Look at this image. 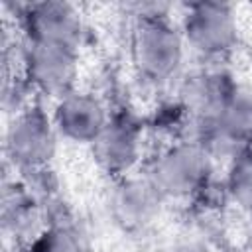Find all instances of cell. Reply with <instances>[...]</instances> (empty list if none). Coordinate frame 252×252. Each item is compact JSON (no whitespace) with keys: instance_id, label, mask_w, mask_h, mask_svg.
Listing matches in <instances>:
<instances>
[{"instance_id":"obj_1","label":"cell","mask_w":252,"mask_h":252,"mask_svg":"<svg viewBox=\"0 0 252 252\" xmlns=\"http://www.w3.org/2000/svg\"><path fill=\"white\" fill-rule=\"evenodd\" d=\"M128 51L136 77L152 87L179 81L189 53L179 24L171 16L134 18Z\"/></svg>"},{"instance_id":"obj_2","label":"cell","mask_w":252,"mask_h":252,"mask_svg":"<svg viewBox=\"0 0 252 252\" xmlns=\"http://www.w3.org/2000/svg\"><path fill=\"white\" fill-rule=\"evenodd\" d=\"M217 161L209 152L185 138L165 142L148 161L142 173L165 199V203L175 201H195L199 193L215 179Z\"/></svg>"},{"instance_id":"obj_3","label":"cell","mask_w":252,"mask_h":252,"mask_svg":"<svg viewBox=\"0 0 252 252\" xmlns=\"http://www.w3.org/2000/svg\"><path fill=\"white\" fill-rule=\"evenodd\" d=\"M187 51L197 55L203 63H220L238 43V16L232 4L203 0L183 6L179 18Z\"/></svg>"},{"instance_id":"obj_4","label":"cell","mask_w":252,"mask_h":252,"mask_svg":"<svg viewBox=\"0 0 252 252\" xmlns=\"http://www.w3.org/2000/svg\"><path fill=\"white\" fill-rule=\"evenodd\" d=\"M49 110L41 102L8 118L4 128V158L14 175L49 167L59 144Z\"/></svg>"},{"instance_id":"obj_5","label":"cell","mask_w":252,"mask_h":252,"mask_svg":"<svg viewBox=\"0 0 252 252\" xmlns=\"http://www.w3.org/2000/svg\"><path fill=\"white\" fill-rule=\"evenodd\" d=\"M79 49L32 41L22 35L20 71L33 87L35 94L55 102L77 89L79 79Z\"/></svg>"},{"instance_id":"obj_6","label":"cell","mask_w":252,"mask_h":252,"mask_svg":"<svg viewBox=\"0 0 252 252\" xmlns=\"http://www.w3.org/2000/svg\"><path fill=\"white\" fill-rule=\"evenodd\" d=\"M104 207L110 222L128 234H144L152 230L161 217L165 199L150 183L144 173H130L112 179Z\"/></svg>"},{"instance_id":"obj_7","label":"cell","mask_w":252,"mask_h":252,"mask_svg":"<svg viewBox=\"0 0 252 252\" xmlns=\"http://www.w3.org/2000/svg\"><path fill=\"white\" fill-rule=\"evenodd\" d=\"M144 124L128 110H112L110 120L91 144L96 165L110 177L136 173L144 161Z\"/></svg>"},{"instance_id":"obj_8","label":"cell","mask_w":252,"mask_h":252,"mask_svg":"<svg viewBox=\"0 0 252 252\" xmlns=\"http://www.w3.org/2000/svg\"><path fill=\"white\" fill-rule=\"evenodd\" d=\"M18 32L32 41L65 45L81 51L85 22L81 10L71 2L43 0L16 6Z\"/></svg>"},{"instance_id":"obj_9","label":"cell","mask_w":252,"mask_h":252,"mask_svg":"<svg viewBox=\"0 0 252 252\" xmlns=\"http://www.w3.org/2000/svg\"><path fill=\"white\" fill-rule=\"evenodd\" d=\"M53 203H43L33 197L16 175L10 183H4L2 234L6 242L12 244V250H28L43 234L51 222Z\"/></svg>"},{"instance_id":"obj_10","label":"cell","mask_w":252,"mask_h":252,"mask_svg":"<svg viewBox=\"0 0 252 252\" xmlns=\"http://www.w3.org/2000/svg\"><path fill=\"white\" fill-rule=\"evenodd\" d=\"M49 114L61 140L91 146L110 120L112 110L96 93L75 89L51 102Z\"/></svg>"},{"instance_id":"obj_11","label":"cell","mask_w":252,"mask_h":252,"mask_svg":"<svg viewBox=\"0 0 252 252\" xmlns=\"http://www.w3.org/2000/svg\"><path fill=\"white\" fill-rule=\"evenodd\" d=\"M236 81L220 63H203L201 67L185 73L177 81L175 98L193 122L215 118Z\"/></svg>"},{"instance_id":"obj_12","label":"cell","mask_w":252,"mask_h":252,"mask_svg":"<svg viewBox=\"0 0 252 252\" xmlns=\"http://www.w3.org/2000/svg\"><path fill=\"white\" fill-rule=\"evenodd\" d=\"M28 252H91V242L79 220L59 211Z\"/></svg>"},{"instance_id":"obj_13","label":"cell","mask_w":252,"mask_h":252,"mask_svg":"<svg viewBox=\"0 0 252 252\" xmlns=\"http://www.w3.org/2000/svg\"><path fill=\"white\" fill-rule=\"evenodd\" d=\"M224 167L222 183L228 203L252 217V146L236 154Z\"/></svg>"},{"instance_id":"obj_14","label":"cell","mask_w":252,"mask_h":252,"mask_svg":"<svg viewBox=\"0 0 252 252\" xmlns=\"http://www.w3.org/2000/svg\"><path fill=\"white\" fill-rule=\"evenodd\" d=\"M41 102L35 94L30 81L22 75V71H8L4 73V85H2V108L8 118L28 110L30 106Z\"/></svg>"},{"instance_id":"obj_15","label":"cell","mask_w":252,"mask_h":252,"mask_svg":"<svg viewBox=\"0 0 252 252\" xmlns=\"http://www.w3.org/2000/svg\"><path fill=\"white\" fill-rule=\"evenodd\" d=\"M167 252H211V242L201 228H185L175 234Z\"/></svg>"},{"instance_id":"obj_16","label":"cell","mask_w":252,"mask_h":252,"mask_svg":"<svg viewBox=\"0 0 252 252\" xmlns=\"http://www.w3.org/2000/svg\"><path fill=\"white\" fill-rule=\"evenodd\" d=\"M12 252H28V250H12Z\"/></svg>"}]
</instances>
